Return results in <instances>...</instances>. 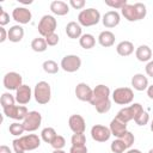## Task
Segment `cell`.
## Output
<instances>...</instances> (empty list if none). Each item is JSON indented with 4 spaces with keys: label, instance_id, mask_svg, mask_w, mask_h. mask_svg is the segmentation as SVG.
I'll use <instances>...</instances> for the list:
<instances>
[{
    "label": "cell",
    "instance_id": "obj_1",
    "mask_svg": "<svg viewBox=\"0 0 153 153\" xmlns=\"http://www.w3.org/2000/svg\"><path fill=\"white\" fill-rule=\"evenodd\" d=\"M97 112L105 114L111 109V100H110V88L106 85L99 84L93 88V96L90 102Z\"/></svg>",
    "mask_w": 153,
    "mask_h": 153
},
{
    "label": "cell",
    "instance_id": "obj_2",
    "mask_svg": "<svg viewBox=\"0 0 153 153\" xmlns=\"http://www.w3.org/2000/svg\"><path fill=\"white\" fill-rule=\"evenodd\" d=\"M121 13L128 22H137L146 17L147 10L143 4L135 2L134 5L127 4L126 6H123L121 8Z\"/></svg>",
    "mask_w": 153,
    "mask_h": 153
},
{
    "label": "cell",
    "instance_id": "obj_3",
    "mask_svg": "<svg viewBox=\"0 0 153 153\" xmlns=\"http://www.w3.org/2000/svg\"><path fill=\"white\" fill-rule=\"evenodd\" d=\"M100 13L98 10L90 7L86 10H82L78 14V23L81 26H93L100 22Z\"/></svg>",
    "mask_w": 153,
    "mask_h": 153
},
{
    "label": "cell",
    "instance_id": "obj_4",
    "mask_svg": "<svg viewBox=\"0 0 153 153\" xmlns=\"http://www.w3.org/2000/svg\"><path fill=\"white\" fill-rule=\"evenodd\" d=\"M33 97L38 104H41V105L48 104L51 98L50 85L47 81H38L33 88Z\"/></svg>",
    "mask_w": 153,
    "mask_h": 153
},
{
    "label": "cell",
    "instance_id": "obj_5",
    "mask_svg": "<svg viewBox=\"0 0 153 153\" xmlns=\"http://www.w3.org/2000/svg\"><path fill=\"white\" fill-rule=\"evenodd\" d=\"M143 111V108L140 103H134L129 106H126L123 109H121L117 115H116V118L124 122V123H128L129 121L134 120L139 114H141Z\"/></svg>",
    "mask_w": 153,
    "mask_h": 153
},
{
    "label": "cell",
    "instance_id": "obj_6",
    "mask_svg": "<svg viewBox=\"0 0 153 153\" xmlns=\"http://www.w3.org/2000/svg\"><path fill=\"white\" fill-rule=\"evenodd\" d=\"M112 100L118 105H128L134 99V92L130 87H117L112 92Z\"/></svg>",
    "mask_w": 153,
    "mask_h": 153
},
{
    "label": "cell",
    "instance_id": "obj_7",
    "mask_svg": "<svg viewBox=\"0 0 153 153\" xmlns=\"http://www.w3.org/2000/svg\"><path fill=\"white\" fill-rule=\"evenodd\" d=\"M56 26H57V22L55 19V17L50 16V14H45L41 18L37 29H38V32L42 37H47L48 35L55 32Z\"/></svg>",
    "mask_w": 153,
    "mask_h": 153
},
{
    "label": "cell",
    "instance_id": "obj_8",
    "mask_svg": "<svg viewBox=\"0 0 153 153\" xmlns=\"http://www.w3.org/2000/svg\"><path fill=\"white\" fill-rule=\"evenodd\" d=\"M60 67L67 73H74L81 67V59L78 55H66L62 57Z\"/></svg>",
    "mask_w": 153,
    "mask_h": 153
},
{
    "label": "cell",
    "instance_id": "obj_9",
    "mask_svg": "<svg viewBox=\"0 0 153 153\" xmlns=\"http://www.w3.org/2000/svg\"><path fill=\"white\" fill-rule=\"evenodd\" d=\"M4 86L8 91H17L23 85V78L17 72H8L4 75Z\"/></svg>",
    "mask_w": 153,
    "mask_h": 153
},
{
    "label": "cell",
    "instance_id": "obj_10",
    "mask_svg": "<svg viewBox=\"0 0 153 153\" xmlns=\"http://www.w3.org/2000/svg\"><path fill=\"white\" fill-rule=\"evenodd\" d=\"M22 123L25 128V131H35L42 123V115L38 111H29Z\"/></svg>",
    "mask_w": 153,
    "mask_h": 153
},
{
    "label": "cell",
    "instance_id": "obj_11",
    "mask_svg": "<svg viewBox=\"0 0 153 153\" xmlns=\"http://www.w3.org/2000/svg\"><path fill=\"white\" fill-rule=\"evenodd\" d=\"M5 116H7L8 118L16 120V121H24V118L26 117V115L29 114V110L26 109L25 105H12L8 108L2 109Z\"/></svg>",
    "mask_w": 153,
    "mask_h": 153
},
{
    "label": "cell",
    "instance_id": "obj_12",
    "mask_svg": "<svg viewBox=\"0 0 153 153\" xmlns=\"http://www.w3.org/2000/svg\"><path fill=\"white\" fill-rule=\"evenodd\" d=\"M91 136L97 142H105L110 139L111 131L109 127H105L102 124H94L91 128Z\"/></svg>",
    "mask_w": 153,
    "mask_h": 153
},
{
    "label": "cell",
    "instance_id": "obj_13",
    "mask_svg": "<svg viewBox=\"0 0 153 153\" xmlns=\"http://www.w3.org/2000/svg\"><path fill=\"white\" fill-rule=\"evenodd\" d=\"M18 140L24 151H33V149L38 148L41 145V139L36 134H29V135L20 136Z\"/></svg>",
    "mask_w": 153,
    "mask_h": 153
},
{
    "label": "cell",
    "instance_id": "obj_14",
    "mask_svg": "<svg viewBox=\"0 0 153 153\" xmlns=\"http://www.w3.org/2000/svg\"><path fill=\"white\" fill-rule=\"evenodd\" d=\"M74 92H75L76 98L81 102H91L92 96H93V90L86 82H79L75 86Z\"/></svg>",
    "mask_w": 153,
    "mask_h": 153
},
{
    "label": "cell",
    "instance_id": "obj_15",
    "mask_svg": "<svg viewBox=\"0 0 153 153\" xmlns=\"http://www.w3.org/2000/svg\"><path fill=\"white\" fill-rule=\"evenodd\" d=\"M32 90L29 85H25L23 84L17 91H16V102L20 105H25L27 104L30 100H31V97H32Z\"/></svg>",
    "mask_w": 153,
    "mask_h": 153
},
{
    "label": "cell",
    "instance_id": "obj_16",
    "mask_svg": "<svg viewBox=\"0 0 153 153\" xmlns=\"http://www.w3.org/2000/svg\"><path fill=\"white\" fill-rule=\"evenodd\" d=\"M68 126H69V129L74 134L84 133L86 129V123H85L84 117L81 115H78V114H74L68 118Z\"/></svg>",
    "mask_w": 153,
    "mask_h": 153
},
{
    "label": "cell",
    "instance_id": "obj_17",
    "mask_svg": "<svg viewBox=\"0 0 153 153\" xmlns=\"http://www.w3.org/2000/svg\"><path fill=\"white\" fill-rule=\"evenodd\" d=\"M12 18L19 24H27L31 22L32 14L26 7H16L12 11Z\"/></svg>",
    "mask_w": 153,
    "mask_h": 153
},
{
    "label": "cell",
    "instance_id": "obj_18",
    "mask_svg": "<svg viewBox=\"0 0 153 153\" xmlns=\"http://www.w3.org/2000/svg\"><path fill=\"white\" fill-rule=\"evenodd\" d=\"M121 22V16L117 11H108L103 17H102V23L105 27L108 29H111V27H115L120 24Z\"/></svg>",
    "mask_w": 153,
    "mask_h": 153
},
{
    "label": "cell",
    "instance_id": "obj_19",
    "mask_svg": "<svg viewBox=\"0 0 153 153\" xmlns=\"http://www.w3.org/2000/svg\"><path fill=\"white\" fill-rule=\"evenodd\" d=\"M110 131H111V135H114L115 137L120 139L124 135V133L127 131V123L117 120L116 117L114 120H111L110 122Z\"/></svg>",
    "mask_w": 153,
    "mask_h": 153
},
{
    "label": "cell",
    "instance_id": "obj_20",
    "mask_svg": "<svg viewBox=\"0 0 153 153\" xmlns=\"http://www.w3.org/2000/svg\"><path fill=\"white\" fill-rule=\"evenodd\" d=\"M130 82H131L133 88L136 90V91H145V90H147V87L149 86V85H148V79H147V76H145V75L141 74V73L134 74Z\"/></svg>",
    "mask_w": 153,
    "mask_h": 153
},
{
    "label": "cell",
    "instance_id": "obj_21",
    "mask_svg": "<svg viewBox=\"0 0 153 153\" xmlns=\"http://www.w3.org/2000/svg\"><path fill=\"white\" fill-rule=\"evenodd\" d=\"M50 11L56 16H66L69 12V5L61 0L51 1L50 4Z\"/></svg>",
    "mask_w": 153,
    "mask_h": 153
},
{
    "label": "cell",
    "instance_id": "obj_22",
    "mask_svg": "<svg viewBox=\"0 0 153 153\" xmlns=\"http://www.w3.org/2000/svg\"><path fill=\"white\" fill-rule=\"evenodd\" d=\"M66 33L69 38L72 39H76V38H80L82 36V29H81V25L76 22H69L67 25H66Z\"/></svg>",
    "mask_w": 153,
    "mask_h": 153
},
{
    "label": "cell",
    "instance_id": "obj_23",
    "mask_svg": "<svg viewBox=\"0 0 153 153\" xmlns=\"http://www.w3.org/2000/svg\"><path fill=\"white\" fill-rule=\"evenodd\" d=\"M135 56L140 62H149L152 57V50L148 45L142 44L136 48L135 50Z\"/></svg>",
    "mask_w": 153,
    "mask_h": 153
},
{
    "label": "cell",
    "instance_id": "obj_24",
    "mask_svg": "<svg viewBox=\"0 0 153 153\" xmlns=\"http://www.w3.org/2000/svg\"><path fill=\"white\" fill-rule=\"evenodd\" d=\"M98 43L104 48L112 47L114 43H115V35L109 30L102 31L99 33V36H98Z\"/></svg>",
    "mask_w": 153,
    "mask_h": 153
},
{
    "label": "cell",
    "instance_id": "obj_25",
    "mask_svg": "<svg viewBox=\"0 0 153 153\" xmlns=\"http://www.w3.org/2000/svg\"><path fill=\"white\" fill-rule=\"evenodd\" d=\"M116 51L120 56H129L134 51V44L130 41H122L117 44Z\"/></svg>",
    "mask_w": 153,
    "mask_h": 153
},
{
    "label": "cell",
    "instance_id": "obj_26",
    "mask_svg": "<svg viewBox=\"0 0 153 153\" xmlns=\"http://www.w3.org/2000/svg\"><path fill=\"white\" fill-rule=\"evenodd\" d=\"M24 37V29L20 25H13L8 30V39L13 43H18Z\"/></svg>",
    "mask_w": 153,
    "mask_h": 153
},
{
    "label": "cell",
    "instance_id": "obj_27",
    "mask_svg": "<svg viewBox=\"0 0 153 153\" xmlns=\"http://www.w3.org/2000/svg\"><path fill=\"white\" fill-rule=\"evenodd\" d=\"M79 44L84 49H92L94 47V44H96V38L91 33H84L79 38Z\"/></svg>",
    "mask_w": 153,
    "mask_h": 153
},
{
    "label": "cell",
    "instance_id": "obj_28",
    "mask_svg": "<svg viewBox=\"0 0 153 153\" xmlns=\"http://www.w3.org/2000/svg\"><path fill=\"white\" fill-rule=\"evenodd\" d=\"M31 48L36 53H43V51H45L47 48H48V44L45 42V38L44 37H36V38H33L32 42H31Z\"/></svg>",
    "mask_w": 153,
    "mask_h": 153
},
{
    "label": "cell",
    "instance_id": "obj_29",
    "mask_svg": "<svg viewBox=\"0 0 153 153\" xmlns=\"http://www.w3.org/2000/svg\"><path fill=\"white\" fill-rule=\"evenodd\" d=\"M56 135L57 134H56L55 129L51 127H47V128L42 129V131H41V139L47 143H51V141L55 139Z\"/></svg>",
    "mask_w": 153,
    "mask_h": 153
},
{
    "label": "cell",
    "instance_id": "obj_30",
    "mask_svg": "<svg viewBox=\"0 0 153 153\" xmlns=\"http://www.w3.org/2000/svg\"><path fill=\"white\" fill-rule=\"evenodd\" d=\"M42 67H43V71H44L45 73H48V74H55V73H57L59 69H60L59 65H57L54 60H45V61L43 62Z\"/></svg>",
    "mask_w": 153,
    "mask_h": 153
},
{
    "label": "cell",
    "instance_id": "obj_31",
    "mask_svg": "<svg viewBox=\"0 0 153 153\" xmlns=\"http://www.w3.org/2000/svg\"><path fill=\"white\" fill-rule=\"evenodd\" d=\"M14 103H16V97L12 96L10 92H4V93L1 94L0 104H1L2 109L8 108V106H12V105H14Z\"/></svg>",
    "mask_w": 153,
    "mask_h": 153
},
{
    "label": "cell",
    "instance_id": "obj_32",
    "mask_svg": "<svg viewBox=\"0 0 153 153\" xmlns=\"http://www.w3.org/2000/svg\"><path fill=\"white\" fill-rule=\"evenodd\" d=\"M110 149H111L112 153H124L126 149H128V148H127L126 143H124L121 139H116V140H114V141L111 142Z\"/></svg>",
    "mask_w": 153,
    "mask_h": 153
},
{
    "label": "cell",
    "instance_id": "obj_33",
    "mask_svg": "<svg viewBox=\"0 0 153 153\" xmlns=\"http://www.w3.org/2000/svg\"><path fill=\"white\" fill-rule=\"evenodd\" d=\"M8 130H10V134H12L13 136H22V134L25 131V128L23 126V123H19V122H13L10 124L8 127Z\"/></svg>",
    "mask_w": 153,
    "mask_h": 153
},
{
    "label": "cell",
    "instance_id": "obj_34",
    "mask_svg": "<svg viewBox=\"0 0 153 153\" xmlns=\"http://www.w3.org/2000/svg\"><path fill=\"white\" fill-rule=\"evenodd\" d=\"M72 146H86V136L84 133H76L72 135Z\"/></svg>",
    "mask_w": 153,
    "mask_h": 153
},
{
    "label": "cell",
    "instance_id": "obj_35",
    "mask_svg": "<svg viewBox=\"0 0 153 153\" xmlns=\"http://www.w3.org/2000/svg\"><path fill=\"white\" fill-rule=\"evenodd\" d=\"M134 121H135V123H136L137 126H146V124L149 122V115H148L147 111L143 110L141 114H139V115L134 118Z\"/></svg>",
    "mask_w": 153,
    "mask_h": 153
},
{
    "label": "cell",
    "instance_id": "obj_36",
    "mask_svg": "<svg viewBox=\"0 0 153 153\" xmlns=\"http://www.w3.org/2000/svg\"><path fill=\"white\" fill-rule=\"evenodd\" d=\"M50 145L54 149H63V147L66 146V140L62 135H56Z\"/></svg>",
    "mask_w": 153,
    "mask_h": 153
},
{
    "label": "cell",
    "instance_id": "obj_37",
    "mask_svg": "<svg viewBox=\"0 0 153 153\" xmlns=\"http://www.w3.org/2000/svg\"><path fill=\"white\" fill-rule=\"evenodd\" d=\"M128 2H127V0H105V5H108V6H110V7H112V8H122L123 6H126Z\"/></svg>",
    "mask_w": 153,
    "mask_h": 153
},
{
    "label": "cell",
    "instance_id": "obj_38",
    "mask_svg": "<svg viewBox=\"0 0 153 153\" xmlns=\"http://www.w3.org/2000/svg\"><path fill=\"white\" fill-rule=\"evenodd\" d=\"M124 143H126V146H127V148H130L131 147V145L134 143V141H135V137H134V134H131L130 131H126L124 133V135L122 136V137H120Z\"/></svg>",
    "mask_w": 153,
    "mask_h": 153
},
{
    "label": "cell",
    "instance_id": "obj_39",
    "mask_svg": "<svg viewBox=\"0 0 153 153\" xmlns=\"http://www.w3.org/2000/svg\"><path fill=\"white\" fill-rule=\"evenodd\" d=\"M44 38H45L47 44H48V45H50V47L56 45V44L59 43V39H60V37H59V35H57L56 32H53V33L48 35V36H47V37H44Z\"/></svg>",
    "mask_w": 153,
    "mask_h": 153
},
{
    "label": "cell",
    "instance_id": "obj_40",
    "mask_svg": "<svg viewBox=\"0 0 153 153\" xmlns=\"http://www.w3.org/2000/svg\"><path fill=\"white\" fill-rule=\"evenodd\" d=\"M8 23H10V14L2 7H0V25L5 26Z\"/></svg>",
    "mask_w": 153,
    "mask_h": 153
},
{
    "label": "cell",
    "instance_id": "obj_41",
    "mask_svg": "<svg viewBox=\"0 0 153 153\" xmlns=\"http://www.w3.org/2000/svg\"><path fill=\"white\" fill-rule=\"evenodd\" d=\"M85 0H69V5L75 10H81L85 6Z\"/></svg>",
    "mask_w": 153,
    "mask_h": 153
},
{
    "label": "cell",
    "instance_id": "obj_42",
    "mask_svg": "<svg viewBox=\"0 0 153 153\" xmlns=\"http://www.w3.org/2000/svg\"><path fill=\"white\" fill-rule=\"evenodd\" d=\"M12 146H13L14 153H24V152H25V151L23 149V147H22V145H20V142H19L18 139H14V140L12 141Z\"/></svg>",
    "mask_w": 153,
    "mask_h": 153
},
{
    "label": "cell",
    "instance_id": "obj_43",
    "mask_svg": "<svg viewBox=\"0 0 153 153\" xmlns=\"http://www.w3.org/2000/svg\"><path fill=\"white\" fill-rule=\"evenodd\" d=\"M69 153H87L86 146H72Z\"/></svg>",
    "mask_w": 153,
    "mask_h": 153
},
{
    "label": "cell",
    "instance_id": "obj_44",
    "mask_svg": "<svg viewBox=\"0 0 153 153\" xmlns=\"http://www.w3.org/2000/svg\"><path fill=\"white\" fill-rule=\"evenodd\" d=\"M6 39H8V31H6L4 26H0V43H4Z\"/></svg>",
    "mask_w": 153,
    "mask_h": 153
},
{
    "label": "cell",
    "instance_id": "obj_45",
    "mask_svg": "<svg viewBox=\"0 0 153 153\" xmlns=\"http://www.w3.org/2000/svg\"><path fill=\"white\" fill-rule=\"evenodd\" d=\"M145 71H146V74H147L148 76L153 78V60L149 61V62H147V65H146V67H145Z\"/></svg>",
    "mask_w": 153,
    "mask_h": 153
},
{
    "label": "cell",
    "instance_id": "obj_46",
    "mask_svg": "<svg viewBox=\"0 0 153 153\" xmlns=\"http://www.w3.org/2000/svg\"><path fill=\"white\" fill-rule=\"evenodd\" d=\"M0 153H12V151H11V148H10L8 146L1 145V146H0Z\"/></svg>",
    "mask_w": 153,
    "mask_h": 153
},
{
    "label": "cell",
    "instance_id": "obj_47",
    "mask_svg": "<svg viewBox=\"0 0 153 153\" xmlns=\"http://www.w3.org/2000/svg\"><path fill=\"white\" fill-rule=\"evenodd\" d=\"M147 96L149 99H153V85H149L147 87Z\"/></svg>",
    "mask_w": 153,
    "mask_h": 153
},
{
    "label": "cell",
    "instance_id": "obj_48",
    "mask_svg": "<svg viewBox=\"0 0 153 153\" xmlns=\"http://www.w3.org/2000/svg\"><path fill=\"white\" fill-rule=\"evenodd\" d=\"M124 153H142V152H141L140 149H136V148H134V149H133V148H130V149H128V151H127V152H124Z\"/></svg>",
    "mask_w": 153,
    "mask_h": 153
},
{
    "label": "cell",
    "instance_id": "obj_49",
    "mask_svg": "<svg viewBox=\"0 0 153 153\" xmlns=\"http://www.w3.org/2000/svg\"><path fill=\"white\" fill-rule=\"evenodd\" d=\"M53 153H66L63 149H54V152Z\"/></svg>",
    "mask_w": 153,
    "mask_h": 153
},
{
    "label": "cell",
    "instance_id": "obj_50",
    "mask_svg": "<svg viewBox=\"0 0 153 153\" xmlns=\"http://www.w3.org/2000/svg\"><path fill=\"white\" fill-rule=\"evenodd\" d=\"M151 130H152V133H153V120H152V122H151Z\"/></svg>",
    "mask_w": 153,
    "mask_h": 153
},
{
    "label": "cell",
    "instance_id": "obj_51",
    "mask_svg": "<svg viewBox=\"0 0 153 153\" xmlns=\"http://www.w3.org/2000/svg\"><path fill=\"white\" fill-rule=\"evenodd\" d=\"M148 153H153V148H151V149L148 151Z\"/></svg>",
    "mask_w": 153,
    "mask_h": 153
}]
</instances>
